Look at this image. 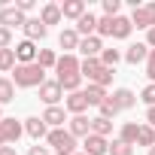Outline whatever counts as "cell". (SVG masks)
<instances>
[{"mask_svg": "<svg viewBox=\"0 0 155 155\" xmlns=\"http://www.w3.org/2000/svg\"><path fill=\"white\" fill-rule=\"evenodd\" d=\"M82 61L76 58V55H58V64H55V79L61 82V88L64 91H79V85H82Z\"/></svg>", "mask_w": 155, "mask_h": 155, "instance_id": "cell-1", "label": "cell"}, {"mask_svg": "<svg viewBox=\"0 0 155 155\" xmlns=\"http://www.w3.org/2000/svg\"><path fill=\"white\" fill-rule=\"evenodd\" d=\"M82 79H88V85H101V88H110L113 85V76H116V70H110V67H104V61L101 58H82Z\"/></svg>", "mask_w": 155, "mask_h": 155, "instance_id": "cell-2", "label": "cell"}, {"mask_svg": "<svg viewBox=\"0 0 155 155\" xmlns=\"http://www.w3.org/2000/svg\"><path fill=\"white\" fill-rule=\"evenodd\" d=\"M131 31H134L131 15H116V18L101 15V18H97V37H101V40H104V37H113V40H128V37H131Z\"/></svg>", "mask_w": 155, "mask_h": 155, "instance_id": "cell-3", "label": "cell"}, {"mask_svg": "<svg viewBox=\"0 0 155 155\" xmlns=\"http://www.w3.org/2000/svg\"><path fill=\"white\" fill-rule=\"evenodd\" d=\"M9 79L15 82V88H40L46 82V70L40 64H18Z\"/></svg>", "mask_w": 155, "mask_h": 155, "instance_id": "cell-4", "label": "cell"}, {"mask_svg": "<svg viewBox=\"0 0 155 155\" xmlns=\"http://www.w3.org/2000/svg\"><path fill=\"white\" fill-rule=\"evenodd\" d=\"M46 146H49L55 155H76V149H79L76 137H73L67 128H55V131H49V137H46Z\"/></svg>", "mask_w": 155, "mask_h": 155, "instance_id": "cell-5", "label": "cell"}, {"mask_svg": "<svg viewBox=\"0 0 155 155\" xmlns=\"http://www.w3.org/2000/svg\"><path fill=\"white\" fill-rule=\"evenodd\" d=\"M131 25L140 31H152L155 28V0L152 3H140L137 9H131Z\"/></svg>", "mask_w": 155, "mask_h": 155, "instance_id": "cell-6", "label": "cell"}, {"mask_svg": "<svg viewBox=\"0 0 155 155\" xmlns=\"http://www.w3.org/2000/svg\"><path fill=\"white\" fill-rule=\"evenodd\" d=\"M21 134H25V122H15L9 116L0 122V146H15Z\"/></svg>", "mask_w": 155, "mask_h": 155, "instance_id": "cell-7", "label": "cell"}, {"mask_svg": "<svg viewBox=\"0 0 155 155\" xmlns=\"http://www.w3.org/2000/svg\"><path fill=\"white\" fill-rule=\"evenodd\" d=\"M40 101H43L46 107H61V101H64L61 82H58V79H46V82L40 85Z\"/></svg>", "mask_w": 155, "mask_h": 155, "instance_id": "cell-8", "label": "cell"}, {"mask_svg": "<svg viewBox=\"0 0 155 155\" xmlns=\"http://www.w3.org/2000/svg\"><path fill=\"white\" fill-rule=\"evenodd\" d=\"M25 25H28V15L18 12L12 3L9 6H0V28H9L12 31V28H25Z\"/></svg>", "mask_w": 155, "mask_h": 155, "instance_id": "cell-9", "label": "cell"}, {"mask_svg": "<svg viewBox=\"0 0 155 155\" xmlns=\"http://www.w3.org/2000/svg\"><path fill=\"white\" fill-rule=\"evenodd\" d=\"M88 107H91V104H88V97H85V91H82V88L64 97V110H67L70 116H85V110H88Z\"/></svg>", "mask_w": 155, "mask_h": 155, "instance_id": "cell-10", "label": "cell"}, {"mask_svg": "<svg viewBox=\"0 0 155 155\" xmlns=\"http://www.w3.org/2000/svg\"><path fill=\"white\" fill-rule=\"evenodd\" d=\"M110 101L116 104V110H119V113H125V110H134L140 97H137V94H134L131 88H116V91L110 94Z\"/></svg>", "mask_w": 155, "mask_h": 155, "instance_id": "cell-11", "label": "cell"}, {"mask_svg": "<svg viewBox=\"0 0 155 155\" xmlns=\"http://www.w3.org/2000/svg\"><path fill=\"white\" fill-rule=\"evenodd\" d=\"M25 134L31 137V140H46L49 137V125L43 122V116H31V119H25Z\"/></svg>", "mask_w": 155, "mask_h": 155, "instance_id": "cell-12", "label": "cell"}, {"mask_svg": "<svg viewBox=\"0 0 155 155\" xmlns=\"http://www.w3.org/2000/svg\"><path fill=\"white\" fill-rule=\"evenodd\" d=\"M82 152L85 155H110V140L107 137H97V134H88L82 140Z\"/></svg>", "mask_w": 155, "mask_h": 155, "instance_id": "cell-13", "label": "cell"}, {"mask_svg": "<svg viewBox=\"0 0 155 155\" xmlns=\"http://www.w3.org/2000/svg\"><path fill=\"white\" fill-rule=\"evenodd\" d=\"M79 43H82V37L76 34V28H64V31L58 34V46L64 49V55H73V52H79Z\"/></svg>", "mask_w": 155, "mask_h": 155, "instance_id": "cell-14", "label": "cell"}, {"mask_svg": "<svg viewBox=\"0 0 155 155\" xmlns=\"http://www.w3.org/2000/svg\"><path fill=\"white\" fill-rule=\"evenodd\" d=\"M107 46H104V40L94 34V37H82V43H79V55L82 58H101V52H104Z\"/></svg>", "mask_w": 155, "mask_h": 155, "instance_id": "cell-15", "label": "cell"}, {"mask_svg": "<svg viewBox=\"0 0 155 155\" xmlns=\"http://www.w3.org/2000/svg\"><path fill=\"white\" fill-rule=\"evenodd\" d=\"M149 46L146 43H131L128 49H125V61L131 64V67H137V64H146V58H149Z\"/></svg>", "mask_w": 155, "mask_h": 155, "instance_id": "cell-16", "label": "cell"}, {"mask_svg": "<svg viewBox=\"0 0 155 155\" xmlns=\"http://www.w3.org/2000/svg\"><path fill=\"white\" fill-rule=\"evenodd\" d=\"M67 131H70L76 140H79V137L85 140V137L91 134V119H88V116H70V122H67Z\"/></svg>", "mask_w": 155, "mask_h": 155, "instance_id": "cell-17", "label": "cell"}, {"mask_svg": "<svg viewBox=\"0 0 155 155\" xmlns=\"http://www.w3.org/2000/svg\"><path fill=\"white\" fill-rule=\"evenodd\" d=\"M21 31H25V40H31V43H40V40H46V34H49V28L40 21V15H37V18H28V25H25Z\"/></svg>", "mask_w": 155, "mask_h": 155, "instance_id": "cell-18", "label": "cell"}, {"mask_svg": "<svg viewBox=\"0 0 155 155\" xmlns=\"http://www.w3.org/2000/svg\"><path fill=\"white\" fill-rule=\"evenodd\" d=\"M43 122L49 125V131H55V128H64V122H70V119H67V110L64 107H46Z\"/></svg>", "mask_w": 155, "mask_h": 155, "instance_id": "cell-19", "label": "cell"}, {"mask_svg": "<svg viewBox=\"0 0 155 155\" xmlns=\"http://www.w3.org/2000/svg\"><path fill=\"white\" fill-rule=\"evenodd\" d=\"M37 43H31V40H21L18 46H15V58H18V64H37Z\"/></svg>", "mask_w": 155, "mask_h": 155, "instance_id": "cell-20", "label": "cell"}, {"mask_svg": "<svg viewBox=\"0 0 155 155\" xmlns=\"http://www.w3.org/2000/svg\"><path fill=\"white\" fill-rule=\"evenodd\" d=\"M61 12H64V18L79 21V18L88 12V6H85V0H64V3H61Z\"/></svg>", "mask_w": 155, "mask_h": 155, "instance_id": "cell-21", "label": "cell"}, {"mask_svg": "<svg viewBox=\"0 0 155 155\" xmlns=\"http://www.w3.org/2000/svg\"><path fill=\"white\" fill-rule=\"evenodd\" d=\"M61 18H64V12H61V3H43V9H40V21L49 28V25H61Z\"/></svg>", "mask_w": 155, "mask_h": 155, "instance_id": "cell-22", "label": "cell"}, {"mask_svg": "<svg viewBox=\"0 0 155 155\" xmlns=\"http://www.w3.org/2000/svg\"><path fill=\"white\" fill-rule=\"evenodd\" d=\"M76 34H79V37H94L97 34V15L94 12H85L79 21H76Z\"/></svg>", "mask_w": 155, "mask_h": 155, "instance_id": "cell-23", "label": "cell"}, {"mask_svg": "<svg viewBox=\"0 0 155 155\" xmlns=\"http://www.w3.org/2000/svg\"><path fill=\"white\" fill-rule=\"evenodd\" d=\"M15 101V82L9 76H0V107L3 104H12Z\"/></svg>", "mask_w": 155, "mask_h": 155, "instance_id": "cell-24", "label": "cell"}, {"mask_svg": "<svg viewBox=\"0 0 155 155\" xmlns=\"http://www.w3.org/2000/svg\"><path fill=\"white\" fill-rule=\"evenodd\" d=\"M137 134H140V125L137 122H125L122 131H119V140L128 143V146H137Z\"/></svg>", "mask_w": 155, "mask_h": 155, "instance_id": "cell-25", "label": "cell"}, {"mask_svg": "<svg viewBox=\"0 0 155 155\" xmlns=\"http://www.w3.org/2000/svg\"><path fill=\"white\" fill-rule=\"evenodd\" d=\"M91 134H97V137H107V140H110V134H113V122H110V119H104V116H94V119H91Z\"/></svg>", "mask_w": 155, "mask_h": 155, "instance_id": "cell-26", "label": "cell"}, {"mask_svg": "<svg viewBox=\"0 0 155 155\" xmlns=\"http://www.w3.org/2000/svg\"><path fill=\"white\" fill-rule=\"evenodd\" d=\"M37 64H40L43 70H55V64H58L55 49H40V52H37Z\"/></svg>", "mask_w": 155, "mask_h": 155, "instance_id": "cell-27", "label": "cell"}, {"mask_svg": "<svg viewBox=\"0 0 155 155\" xmlns=\"http://www.w3.org/2000/svg\"><path fill=\"white\" fill-rule=\"evenodd\" d=\"M101 61H104V67L116 70V64L125 61V52H122V49H104V52H101Z\"/></svg>", "mask_w": 155, "mask_h": 155, "instance_id": "cell-28", "label": "cell"}, {"mask_svg": "<svg viewBox=\"0 0 155 155\" xmlns=\"http://www.w3.org/2000/svg\"><path fill=\"white\" fill-rule=\"evenodd\" d=\"M82 91H85V97H88V104H91V107H101V104L107 101V94H110V91H107V88H101V85H88V88H82Z\"/></svg>", "mask_w": 155, "mask_h": 155, "instance_id": "cell-29", "label": "cell"}, {"mask_svg": "<svg viewBox=\"0 0 155 155\" xmlns=\"http://www.w3.org/2000/svg\"><path fill=\"white\" fill-rule=\"evenodd\" d=\"M137 146H146V149H152L155 146V128L152 125H140V134H137Z\"/></svg>", "mask_w": 155, "mask_h": 155, "instance_id": "cell-30", "label": "cell"}, {"mask_svg": "<svg viewBox=\"0 0 155 155\" xmlns=\"http://www.w3.org/2000/svg\"><path fill=\"white\" fill-rule=\"evenodd\" d=\"M110 155H134V146H128L116 137V140H110Z\"/></svg>", "mask_w": 155, "mask_h": 155, "instance_id": "cell-31", "label": "cell"}, {"mask_svg": "<svg viewBox=\"0 0 155 155\" xmlns=\"http://www.w3.org/2000/svg\"><path fill=\"white\" fill-rule=\"evenodd\" d=\"M140 101H143L146 107H155V82H146V85L140 88Z\"/></svg>", "mask_w": 155, "mask_h": 155, "instance_id": "cell-32", "label": "cell"}, {"mask_svg": "<svg viewBox=\"0 0 155 155\" xmlns=\"http://www.w3.org/2000/svg\"><path fill=\"white\" fill-rule=\"evenodd\" d=\"M104 15H110V18L122 15V0H104Z\"/></svg>", "mask_w": 155, "mask_h": 155, "instance_id": "cell-33", "label": "cell"}, {"mask_svg": "<svg viewBox=\"0 0 155 155\" xmlns=\"http://www.w3.org/2000/svg\"><path fill=\"white\" fill-rule=\"evenodd\" d=\"M146 79L149 82H155V49L149 52V58H146Z\"/></svg>", "mask_w": 155, "mask_h": 155, "instance_id": "cell-34", "label": "cell"}, {"mask_svg": "<svg viewBox=\"0 0 155 155\" xmlns=\"http://www.w3.org/2000/svg\"><path fill=\"white\" fill-rule=\"evenodd\" d=\"M0 49H12V31L0 28Z\"/></svg>", "mask_w": 155, "mask_h": 155, "instance_id": "cell-35", "label": "cell"}, {"mask_svg": "<svg viewBox=\"0 0 155 155\" xmlns=\"http://www.w3.org/2000/svg\"><path fill=\"white\" fill-rule=\"evenodd\" d=\"M28 155H52V149H49V146H40V143H37V146H31V149H28Z\"/></svg>", "mask_w": 155, "mask_h": 155, "instance_id": "cell-36", "label": "cell"}, {"mask_svg": "<svg viewBox=\"0 0 155 155\" xmlns=\"http://www.w3.org/2000/svg\"><path fill=\"white\" fill-rule=\"evenodd\" d=\"M146 125L155 128V107H146Z\"/></svg>", "mask_w": 155, "mask_h": 155, "instance_id": "cell-37", "label": "cell"}, {"mask_svg": "<svg viewBox=\"0 0 155 155\" xmlns=\"http://www.w3.org/2000/svg\"><path fill=\"white\" fill-rule=\"evenodd\" d=\"M146 46H149V49H155V28H152V31H146Z\"/></svg>", "mask_w": 155, "mask_h": 155, "instance_id": "cell-38", "label": "cell"}, {"mask_svg": "<svg viewBox=\"0 0 155 155\" xmlns=\"http://www.w3.org/2000/svg\"><path fill=\"white\" fill-rule=\"evenodd\" d=\"M0 155H18L15 146H0Z\"/></svg>", "mask_w": 155, "mask_h": 155, "instance_id": "cell-39", "label": "cell"}, {"mask_svg": "<svg viewBox=\"0 0 155 155\" xmlns=\"http://www.w3.org/2000/svg\"><path fill=\"white\" fill-rule=\"evenodd\" d=\"M3 119H6V116H3V107H0V122H3Z\"/></svg>", "mask_w": 155, "mask_h": 155, "instance_id": "cell-40", "label": "cell"}, {"mask_svg": "<svg viewBox=\"0 0 155 155\" xmlns=\"http://www.w3.org/2000/svg\"><path fill=\"white\" fill-rule=\"evenodd\" d=\"M0 73H3V58H0Z\"/></svg>", "mask_w": 155, "mask_h": 155, "instance_id": "cell-41", "label": "cell"}, {"mask_svg": "<svg viewBox=\"0 0 155 155\" xmlns=\"http://www.w3.org/2000/svg\"><path fill=\"white\" fill-rule=\"evenodd\" d=\"M149 155H155V146H152V149H149Z\"/></svg>", "mask_w": 155, "mask_h": 155, "instance_id": "cell-42", "label": "cell"}, {"mask_svg": "<svg viewBox=\"0 0 155 155\" xmlns=\"http://www.w3.org/2000/svg\"><path fill=\"white\" fill-rule=\"evenodd\" d=\"M76 155H85V152H76Z\"/></svg>", "mask_w": 155, "mask_h": 155, "instance_id": "cell-43", "label": "cell"}]
</instances>
